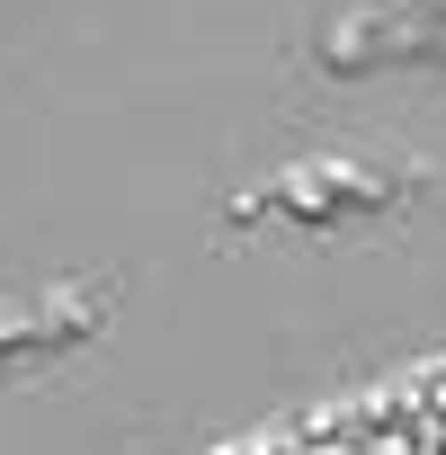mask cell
I'll list each match as a JSON object with an SVG mask.
<instances>
[{
    "label": "cell",
    "instance_id": "obj_1",
    "mask_svg": "<svg viewBox=\"0 0 446 455\" xmlns=\"http://www.w3.org/2000/svg\"><path fill=\"white\" fill-rule=\"evenodd\" d=\"M366 446H375V455H410V437H393V428H384V437H366Z\"/></svg>",
    "mask_w": 446,
    "mask_h": 455
}]
</instances>
